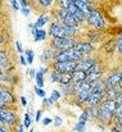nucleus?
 <instances>
[{
	"label": "nucleus",
	"instance_id": "obj_42",
	"mask_svg": "<svg viewBox=\"0 0 122 132\" xmlns=\"http://www.w3.org/2000/svg\"><path fill=\"white\" fill-rule=\"evenodd\" d=\"M27 75L30 76V78H34V80H35V77H36L37 72H36L35 69H28V71H27Z\"/></svg>",
	"mask_w": 122,
	"mask_h": 132
},
{
	"label": "nucleus",
	"instance_id": "obj_29",
	"mask_svg": "<svg viewBox=\"0 0 122 132\" xmlns=\"http://www.w3.org/2000/svg\"><path fill=\"white\" fill-rule=\"evenodd\" d=\"M73 131L75 132H85L86 131V122H81V121H79V122H77V125L75 126Z\"/></svg>",
	"mask_w": 122,
	"mask_h": 132
},
{
	"label": "nucleus",
	"instance_id": "obj_6",
	"mask_svg": "<svg viewBox=\"0 0 122 132\" xmlns=\"http://www.w3.org/2000/svg\"><path fill=\"white\" fill-rule=\"evenodd\" d=\"M0 123L3 126H6L8 128L13 127L17 123V114L12 109L6 110H0Z\"/></svg>",
	"mask_w": 122,
	"mask_h": 132
},
{
	"label": "nucleus",
	"instance_id": "obj_50",
	"mask_svg": "<svg viewBox=\"0 0 122 132\" xmlns=\"http://www.w3.org/2000/svg\"><path fill=\"white\" fill-rule=\"evenodd\" d=\"M25 128H26L25 126H21V125H19V126H18V130H17V132H23V131H25Z\"/></svg>",
	"mask_w": 122,
	"mask_h": 132
},
{
	"label": "nucleus",
	"instance_id": "obj_30",
	"mask_svg": "<svg viewBox=\"0 0 122 132\" xmlns=\"http://www.w3.org/2000/svg\"><path fill=\"white\" fill-rule=\"evenodd\" d=\"M53 103H54V100H53L51 97H45V99H42V105H44V108H46V109H50L51 105H53Z\"/></svg>",
	"mask_w": 122,
	"mask_h": 132
},
{
	"label": "nucleus",
	"instance_id": "obj_3",
	"mask_svg": "<svg viewBox=\"0 0 122 132\" xmlns=\"http://www.w3.org/2000/svg\"><path fill=\"white\" fill-rule=\"evenodd\" d=\"M87 23L90 24V26H93L95 30H99V31H102V30H104L105 28V19H104V17L102 15V13L99 12V10H96V9H91V12L89 13V15H87Z\"/></svg>",
	"mask_w": 122,
	"mask_h": 132
},
{
	"label": "nucleus",
	"instance_id": "obj_51",
	"mask_svg": "<svg viewBox=\"0 0 122 132\" xmlns=\"http://www.w3.org/2000/svg\"><path fill=\"white\" fill-rule=\"evenodd\" d=\"M0 132H8V127H6V126H3V125H1V128H0Z\"/></svg>",
	"mask_w": 122,
	"mask_h": 132
},
{
	"label": "nucleus",
	"instance_id": "obj_25",
	"mask_svg": "<svg viewBox=\"0 0 122 132\" xmlns=\"http://www.w3.org/2000/svg\"><path fill=\"white\" fill-rule=\"evenodd\" d=\"M46 35H48V32H46L45 30L39 28V30H37V34H36V36L34 37V40H35L36 43H39V41H44V40L46 39Z\"/></svg>",
	"mask_w": 122,
	"mask_h": 132
},
{
	"label": "nucleus",
	"instance_id": "obj_33",
	"mask_svg": "<svg viewBox=\"0 0 122 132\" xmlns=\"http://www.w3.org/2000/svg\"><path fill=\"white\" fill-rule=\"evenodd\" d=\"M35 94L39 96V97H41V99H45L46 97V92H45V90L44 88H40V87H35Z\"/></svg>",
	"mask_w": 122,
	"mask_h": 132
},
{
	"label": "nucleus",
	"instance_id": "obj_28",
	"mask_svg": "<svg viewBox=\"0 0 122 132\" xmlns=\"http://www.w3.org/2000/svg\"><path fill=\"white\" fill-rule=\"evenodd\" d=\"M50 82H59V78H60V73L58 72V71H55V69H53L51 72H50Z\"/></svg>",
	"mask_w": 122,
	"mask_h": 132
},
{
	"label": "nucleus",
	"instance_id": "obj_10",
	"mask_svg": "<svg viewBox=\"0 0 122 132\" xmlns=\"http://www.w3.org/2000/svg\"><path fill=\"white\" fill-rule=\"evenodd\" d=\"M121 80H122V72H120V71H116V72H112V73H111V75L105 78L104 84H105L107 88L115 87V86H118V85H120Z\"/></svg>",
	"mask_w": 122,
	"mask_h": 132
},
{
	"label": "nucleus",
	"instance_id": "obj_20",
	"mask_svg": "<svg viewBox=\"0 0 122 132\" xmlns=\"http://www.w3.org/2000/svg\"><path fill=\"white\" fill-rule=\"evenodd\" d=\"M89 39H90V43H99V41H102L103 40V34L99 31V30H95V31H91V32H89Z\"/></svg>",
	"mask_w": 122,
	"mask_h": 132
},
{
	"label": "nucleus",
	"instance_id": "obj_9",
	"mask_svg": "<svg viewBox=\"0 0 122 132\" xmlns=\"http://www.w3.org/2000/svg\"><path fill=\"white\" fill-rule=\"evenodd\" d=\"M49 35L54 39V37H68L66 31H64V27L62 23L59 22H53L49 27Z\"/></svg>",
	"mask_w": 122,
	"mask_h": 132
},
{
	"label": "nucleus",
	"instance_id": "obj_14",
	"mask_svg": "<svg viewBox=\"0 0 122 132\" xmlns=\"http://www.w3.org/2000/svg\"><path fill=\"white\" fill-rule=\"evenodd\" d=\"M95 64H96V60H95L94 58H83L82 60L79 62V64H77V69H81V71H85V72H89Z\"/></svg>",
	"mask_w": 122,
	"mask_h": 132
},
{
	"label": "nucleus",
	"instance_id": "obj_47",
	"mask_svg": "<svg viewBox=\"0 0 122 132\" xmlns=\"http://www.w3.org/2000/svg\"><path fill=\"white\" fill-rule=\"evenodd\" d=\"M48 71H49V68H48V67H40V69H39V72H41L42 75H45Z\"/></svg>",
	"mask_w": 122,
	"mask_h": 132
},
{
	"label": "nucleus",
	"instance_id": "obj_17",
	"mask_svg": "<svg viewBox=\"0 0 122 132\" xmlns=\"http://www.w3.org/2000/svg\"><path fill=\"white\" fill-rule=\"evenodd\" d=\"M121 92H122V88L120 87V86H115V87L107 88V90H105V99H107V100H116Z\"/></svg>",
	"mask_w": 122,
	"mask_h": 132
},
{
	"label": "nucleus",
	"instance_id": "obj_23",
	"mask_svg": "<svg viewBox=\"0 0 122 132\" xmlns=\"http://www.w3.org/2000/svg\"><path fill=\"white\" fill-rule=\"evenodd\" d=\"M90 117L91 118H95V119H99V113H100V108L99 105H94V106H87L86 108Z\"/></svg>",
	"mask_w": 122,
	"mask_h": 132
},
{
	"label": "nucleus",
	"instance_id": "obj_43",
	"mask_svg": "<svg viewBox=\"0 0 122 132\" xmlns=\"http://www.w3.org/2000/svg\"><path fill=\"white\" fill-rule=\"evenodd\" d=\"M51 122H53V118H50V117H46V118L42 119V125H44V126H48V125H50Z\"/></svg>",
	"mask_w": 122,
	"mask_h": 132
},
{
	"label": "nucleus",
	"instance_id": "obj_8",
	"mask_svg": "<svg viewBox=\"0 0 122 132\" xmlns=\"http://www.w3.org/2000/svg\"><path fill=\"white\" fill-rule=\"evenodd\" d=\"M14 101H16V97L10 91L1 88V91H0V110H6L8 109L6 106L12 105Z\"/></svg>",
	"mask_w": 122,
	"mask_h": 132
},
{
	"label": "nucleus",
	"instance_id": "obj_48",
	"mask_svg": "<svg viewBox=\"0 0 122 132\" xmlns=\"http://www.w3.org/2000/svg\"><path fill=\"white\" fill-rule=\"evenodd\" d=\"M111 132H122L121 128L118 127V126H113L112 128H111Z\"/></svg>",
	"mask_w": 122,
	"mask_h": 132
},
{
	"label": "nucleus",
	"instance_id": "obj_38",
	"mask_svg": "<svg viewBox=\"0 0 122 132\" xmlns=\"http://www.w3.org/2000/svg\"><path fill=\"white\" fill-rule=\"evenodd\" d=\"M21 13H22L25 17H28V15L31 14V9H28L27 6H26V8H21Z\"/></svg>",
	"mask_w": 122,
	"mask_h": 132
},
{
	"label": "nucleus",
	"instance_id": "obj_32",
	"mask_svg": "<svg viewBox=\"0 0 122 132\" xmlns=\"http://www.w3.org/2000/svg\"><path fill=\"white\" fill-rule=\"evenodd\" d=\"M62 95H63V94H62L60 91H58V90H53V91H51V95H50V97H51L54 101H58V100L62 97Z\"/></svg>",
	"mask_w": 122,
	"mask_h": 132
},
{
	"label": "nucleus",
	"instance_id": "obj_53",
	"mask_svg": "<svg viewBox=\"0 0 122 132\" xmlns=\"http://www.w3.org/2000/svg\"><path fill=\"white\" fill-rule=\"evenodd\" d=\"M30 132H34V130H31V131H30Z\"/></svg>",
	"mask_w": 122,
	"mask_h": 132
},
{
	"label": "nucleus",
	"instance_id": "obj_27",
	"mask_svg": "<svg viewBox=\"0 0 122 132\" xmlns=\"http://www.w3.org/2000/svg\"><path fill=\"white\" fill-rule=\"evenodd\" d=\"M35 81H36V86L37 87L42 88L44 87V75L37 71V75H36V77H35Z\"/></svg>",
	"mask_w": 122,
	"mask_h": 132
},
{
	"label": "nucleus",
	"instance_id": "obj_13",
	"mask_svg": "<svg viewBox=\"0 0 122 132\" xmlns=\"http://www.w3.org/2000/svg\"><path fill=\"white\" fill-rule=\"evenodd\" d=\"M102 76H103V68H102L98 63L87 72V80H89L90 82H94V81L100 80Z\"/></svg>",
	"mask_w": 122,
	"mask_h": 132
},
{
	"label": "nucleus",
	"instance_id": "obj_4",
	"mask_svg": "<svg viewBox=\"0 0 122 132\" xmlns=\"http://www.w3.org/2000/svg\"><path fill=\"white\" fill-rule=\"evenodd\" d=\"M55 18L59 23L66 24V26H73V27H79L80 22L75 18V15H72L71 13L63 10V9H58L55 12Z\"/></svg>",
	"mask_w": 122,
	"mask_h": 132
},
{
	"label": "nucleus",
	"instance_id": "obj_24",
	"mask_svg": "<svg viewBox=\"0 0 122 132\" xmlns=\"http://www.w3.org/2000/svg\"><path fill=\"white\" fill-rule=\"evenodd\" d=\"M63 27H64V31H66V34H67L68 37H75V36L77 35V32H79V27L66 26V24H63Z\"/></svg>",
	"mask_w": 122,
	"mask_h": 132
},
{
	"label": "nucleus",
	"instance_id": "obj_37",
	"mask_svg": "<svg viewBox=\"0 0 122 132\" xmlns=\"http://www.w3.org/2000/svg\"><path fill=\"white\" fill-rule=\"evenodd\" d=\"M9 3H10V5H12V8H13L14 10H18V9H19V3H18V0H9Z\"/></svg>",
	"mask_w": 122,
	"mask_h": 132
},
{
	"label": "nucleus",
	"instance_id": "obj_22",
	"mask_svg": "<svg viewBox=\"0 0 122 132\" xmlns=\"http://www.w3.org/2000/svg\"><path fill=\"white\" fill-rule=\"evenodd\" d=\"M72 82H73L72 73H60V78H59V84L60 85H70Z\"/></svg>",
	"mask_w": 122,
	"mask_h": 132
},
{
	"label": "nucleus",
	"instance_id": "obj_35",
	"mask_svg": "<svg viewBox=\"0 0 122 132\" xmlns=\"http://www.w3.org/2000/svg\"><path fill=\"white\" fill-rule=\"evenodd\" d=\"M37 1H39V4L41 6H44V8H49L51 5V3H53V0H37Z\"/></svg>",
	"mask_w": 122,
	"mask_h": 132
},
{
	"label": "nucleus",
	"instance_id": "obj_19",
	"mask_svg": "<svg viewBox=\"0 0 122 132\" xmlns=\"http://www.w3.org/2000/svg\"><path fill=\"white\" fill-rule=\"evenodd\" d=\"M72 78H73V82H81L87 80V72L81 71V69H76L72 72Z\"/></svg>",
	"mask_w": 122,
	"mask_h": 132
},
{
	"label": "nucleus",
	"instance_id": "obj_16",
	"mask_svg": "<svg viewBox=\"0 0 122 132\" xmlns=\"http://www.w3.org/2000/svg\"><path fill=\"white\" fill-rule=\"evenodd\" d=\"M76 47L81 51L83 55H87V54H90L91 51L95 50L93 43H90V41H81V43H79V44L76 45Z\"/></svg>",
	"mask_w": 122,
	"mask_h": 132
},
{
	"label": "nucleus",
	"instance_id": "obj_39",
	"mask_svg": "<svg viewBox=\"0 0 122 132\" xmlns=\"http://www.w3.org/2000/svg\"><path fill=\"white\" fill-rule=\"evenodd\" d=\"M62 123H63V119L60 117H54V125H55V127H59Z\"/></svg>",
	"mask_w": 122,
	"mask_h": 132
},
{
	"label": "nucleus",
	"instance_id": "obj_18",
	"mask_svg": "<svg viewBox=\"0 0 122 132\" xmlns=\"http://www.w3.org/2000/svg\"><path fill=\"white\" fill-rule=\"evenodd\" d=\"M9 67H10V62H9L8 53L5 50H1L0 51V68H1V72H4Z\"/></svg>",
	"mask_w": 122,
	"mask_h": 132
},
{
	"label": "nucleus",
	"instance_id": "obj_52",
	"mask_svg": "<svg viewBox=\"0 0 122 132\" xmlns=\"http://www.w3.org/2000/svg\"><path fill=\"white\" fill-rule=\"evenodd\" d=\"M118 86H120V87L122 88V80H121V82H120V85H118Z\"/></svg>",
	"mask_w": 122,
	"mask_h": 132
},
{
	"label": "nucleus",
	"instance_id": "obj_5",
	"mask_svg": "<svg viewBox=\"0 0 122 132\" xmlns=\"http://www.w3.org/2000/svg\"><path fill=\"white\" fill-rule=\"evenodd\" d=\"M79 44V41L75 37H54L51 39V46L57 50H66L70 47H73Z\"/></svg>",
	"mask_w": 122,
	"mask_h": 132
},
{
	"label": "nucleus",
	"instance_id": "obj_26",
	"mask_svg": "<svg viewBox=\"0 0 122 132\" xmlns=\"http://www.w3.org/2000/svg\"><path fill=\"white\" fill-rule=\"evenodd\" d=\"M25 56H26V59H27V63L31 65V64L34 63V58H35V53H34V50L27 49V50L25 51Z\"/></svg>",
	"mask_w": 122,
	"mask_h": 132
},
{
	"label": "nucleus",
	"instance_id": "obj_12",
	"mask_svg": "<svg viewBox=\"0 0 122 132\" xmlns=\"http://www.w3.org/2000/svg\"><path fill=\"white\" fill-rule=\"evenodd\" d=\"M100 108V106H99ZM115 113L111 112V110H107L104 108H100V113H99V121L103 122V125L108 126L112 123V121H115Z\"/></svg>",
	"mask_w": 122,
	"mask_h": 132
},
{
	"label": "nucleus",
	"instance_id": "obj_46",
	"mask_svg": "<svg viewBox=\"0 0 122 132\" xmlns=\"http://www.w3.org/2000/svg\"><path fill=\"white\" fill-rule=\"evenodd\" d=\"M18 3H19L21 8H26L27 6V0H18Z\"/></svg>",
	"mask_w": 122,
	"mask_h": 132
},
{
	"label": "nucleus",
	"instance_id": "obj_36",
	"mask_svg": "<svg viewBox=\"0 0 122 132\" xmlns=\"http://www.w3.org/2000/svg\"><path fill=\"white\" fill-rule=\"evenodd\" d=\"M16 49H17V51H18L19 54H22V53L25 51V50H23V46H22V43L18 41V40L16 41Z\"/></svg>",
	"mask_w": 122,
	"mask_h": 132
},
{
	"label": "nucleus",
	"instance_id": "obj_1",
	"mask_svg": "<svg viewBox=\"0 0 122 132\" xmlns=\"http://www.w3.org/2000/svg\"><path fill=\"white\" fill-rule=\"evenodd\" d=\"M83 56L85 55L81 51L73 46L66 50H59L54 56V62H80L83 59Z\"/></svg>",
	"mask_w": 122,
	"mask_h": 132
},
{
	"label": "nucleus",
	"instance_id": "obj_21",
	"mask_svg": "<svg viewBox=\"0 0 122 132\" xmlns=\"http://www.w3.org/2000/svg\"><path fill=\"white\" fill-rule=\"evenodd\" d=\"M48 22H49V15H48V14H40L39 18H37L36 22H35V27H36V28H42Z\"/></svg>",
	"mask_w": 122,
	"mask_h": 132
},
{
	"label": "nucleus",
	"instance_id": "obj_34",
	"mask_svg": "<svg viewBox=\"0 0 122 132\" xmlns=\"http://www.w3.org/2000/svg\"><path fill=\"white\" fill-rule=\"evenodd\" d=\"M89 118H90V114H89L87 109H85V110L81 113V116H80L79 121H81V122H87V119H89Z\"/></svg>",
	"mask_w": 122,
	"mask_h": 132
},
{
	"label": "nucleus",
	"instance_id": "obj_15",
	"mask_svg": "<svg viewBox=\"0 0 122 132\" xmlns=\"http://www.w3.org/2000/svg\"><path fill=\"white\" fill-rule=\"evenodd\" d=\"M53 50H54L53 46H48V47L44 49V51H42V54H41V56H40V60L42 63H49L51 59H54L55 54H57L59 50H55V51H53Z\"/></svg>",
	"mask_w": 122,
	"mask_h": 132
},
{
	"label": "nucleus",
	"instance_id": "obj_2",
	"mask_svg": "<svg viewBox=\"0 0 122 132\" xmlns=\"http://www.w3.org/2000/svg\"><path fill=\"white\" fill-rule=\"evenodd\" d=\"M58 6H59V9H63V10L71 13L72 15H75V18L80 23H83V22L87 21V15L85 13H82L81 10L76 6L73 0H59L58 1Z\"/></svg>",
	"mask_w": 122,
	"mask_h": 132
},
{
	"label": "nucleus",
	"instance_id": "obj_40",
	"mask_svg": "<svg viewBox=\"0 0 122 132\" xmlns=\"http://www.w3.org/2000/svg\"><path fill=\"white\" fill-rule=\"evenodd\" d=\"M117 49L122 54V32H121V35H120V37H118V40H117Z\"/></svg>",
	"mask_w": 122,
	"mask_h": 132
},
{
	"label": "nucleus",
	"instance_id": "obj_45",
	"mask_svg": "<svg viewBox=\"0 0 122 132\" xmlns=\"http://www.w3.org/2000/svg\"><path fill=\"white\" fill-rule=\"evenodd\" d=\"M116 114H122V103L117 104V109H116Z\"/></svg>",
	"mask_w": 122,
	"mask_h": 132
},
{
	"label": "nucleus",
	"instance_id": "obj_41",
	"mask_svg": "<svg viewBox=\"0 0 122 132\" xmlns=\"http://www.w3.org/2000/svg\"><path fill=\"white\" fill-rule=\"evenodd\" d=\"M19 62H21V64H22L23 67L28 64V63H27V59H26V56H25L23 54H21V55H19Z\"/></svg>",
	"mask_w": 122,
	"mask_h": 132
},
{
	"label": "nucleus",
	"instance_id": "obj_54",
	"mask_svg": "<svg viewBox=\"0 0 122 132\" xmlns=\"http://www.w3.org/2000/svg\"><path fill=\"white\" fill-rule=\"evenodd\" d=\"M120 128H121V131H122V127H120Z\"/></svg>",
	"mask_w": 122,
	"mask_h": 132
},
{
	"label": "nucleus",
	"instance_id": "obj_31",
	"mask_svg": "<svg viewBox=\"0 0 122 132\" xmlns=\"http://www.w3.org/2000/svg\"><path fill=\"white\" fill-rule=\"evenodd\" d=\"M31 123H32L31 114H30V113H26V114H25V122H23V126H25L26 128H30V127H31Z\"/></svg>",
	"mask_w": 122,
	"mask_h": 132
},
{
	"label": "nucleus",
	"instance_id": "obj_49",
	"mask_svg": "<svg viewBox=\"0 0 122 132\" xmlns=\"http://www.w3.org/2000/svg\"><path fill=\"white\" fill-rule=\"evenodd\" d=\"M21 103H22V106H26L27 105V100L25 96H21Z\"/></svg>",
	"mask_w": 122,
	"mask_h": 132
},
{
	"label": "nucleus",
	"instance_id": "obj_11",
	"mask_svg": "<svg viewBox=\"0 0 122 132\" xmlns=\"http://www.w3.org/2000/svg\"><path fill=\"white\" fill-rule=\"evenodd\" d=\"M105 97V94H102V92H90V95H89V97L86 99V101H85V104L87 105V106H94V105H99L102 101H103V99Z\"/></svg>",
	"mask_w": 122,
	"mask_h": 132
},
{
	"label": "nucleus",
	"instance_id": "obj_7",
	"mask_svg": "<svg viewBox=\"0 0 122 132\" xmlns=\"http://www.w3.org/2000/svg\"><path fill=\"white\" fill-rule=\"evenodd\" d=\"M79 62H54L53 69L58 71L59 73H72L77 69Z\"/></svg>",
	"mask_w": 122,
	"mask_h": 132
},
{
	"label": "nucleus",
	"instance_id": "obj_44",
	"mask_svg": "<svg viewBox=\"0 0 122 132\" xmlns=\"http://www.w3.org/2000/svg\"><path fill=\"white\" fill-rule=\"evenodd\" d=\"M41 116H42V112H41V110H37L36 114H35V121H36V122H40L41 121Z\"/></svg>",
	"mask_w": 122,
	"mask_h": 132
}]
</instances>
